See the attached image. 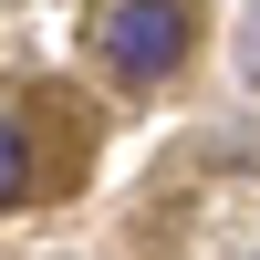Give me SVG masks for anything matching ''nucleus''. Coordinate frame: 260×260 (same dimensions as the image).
Here are the masks:
<instances>
[{"mask_svg":"<svg viewBox=\"0 0 260 260\" xmlns=\"http://www.w3.org/2000/svg\"><path fill=\"white\" fill-rule=\"evenodd\" d=\"M187 52V0H115L104 11V62L125 83H167Z\"/></svg>","mask_w":260,"mask_h":260,"instance_id":"f257e3e1","label":"nucleus"},{"mask_svg":"<svg viewBox=\"0 0 260 260\" xmlns=\"http://www.w3.org/2000/svg\"><path fill=\"white\" fill-rule=\"evenodd\" d=\"M21 187H31V156H21V125H0V208H21Z\"/></svg>","mask_w":260,"mask_h":260,"instance_id":"f03ea898","label":"nucleus"},{"mask_svg":"<svg viewBox=\"0 0 260 260\" xmlns=\"http://www.w3.org/2000/svg\"><path fill=\"white\" fill-rule=\"evenodd\" d=\"M240 73L260 83V0H250V21H240Z\"/></svg>","mask_w":260,"mask_h":260,"instance_id":"7ed1b4c3","label":"nucleus"}]
</instances>
